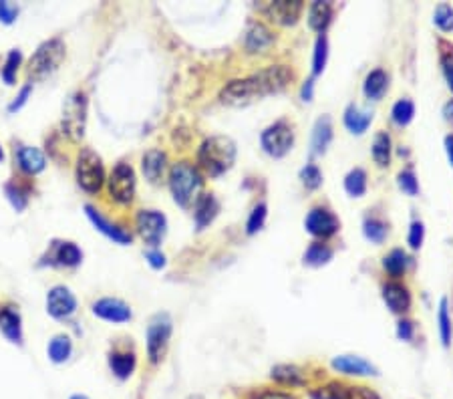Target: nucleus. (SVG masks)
I'll use <instances>...</instances> for the list:
<instances>
[{
  "mask_svg": "<svg viewBox=\"0 0 453 399\" xmlns=\"http://www.w3.org/2000/svg\"><path fill=\"white\" fill-rule=\"evenodd\" d=\"M345 190L352 198H361L367 192V174H365V170H361V168L350 170L347 178H345Z\"/></svg>",
  "mask_w": 453,
  "mask_h": 399,
  "instance_id": "nucleus-33",
  "label": "nucleus"
},
{
  "mask_svg": "<svg viewBox=\"0 0 453 399\" xmlns=\"http://www.w3.org/2000/svg\"><path fill=\"white\" fill-rule=\"evenodd\" d=\"M135 226H138V232L141 234V238L147 244L157 246L164 240V236H166L168 220L157 210H141L138 218H135Z\"/></svg>",
  "mask_w": 453,
  "mask_h": 399,
  "instance_id": "nucleus-10",
  "label": "nucleus"
},
{
  "mask_svg": "<svg viewBox=\"0 0 453 399\" xmlns=\"http://www.w3.org/2000/svg\"><path fill=\"white\" fill-rule=\"evenodd\" d=\"M313 89H314V81L313 79H309V81L302 85V91H300L302 101H313Z\"/></svg>",
  "mask_w": 453,
  "mask_h": 399,
  "instance_id": "nucleus-53",
  "label": "nucleus"
},
{
  "mask_svg": "<svg viewBox=\"0 0 453 399\" xmlns=\"http://www.w3.org/2000/svg\"><path fill=\"white\" fill-rule=\"evenodd\" d=\"M47 311L51 317L55 319H69L70 315L77 311V298L75 294L70 292L67 287L59 285V287H53L47 294Z\"/></svg>",
  "mask_w": 453,
  "mask_h": 399,
  "instance_id": "nucleus-12",
  "label": "nucleus"
},
{
  "mask_svg": "<svg viewBox=\"0 0 453 399\" xmlns=\"http://www.w3.org/2000/svg\"><path fill=\"white\" fill-rule=\"evenodd\" d=\"M274 42V33L266 25H254L246 35V51L248 53H260L268 49Z\"/></svg>",
  "mask_w": 453,
  "mask_h": 399,
  "instance_id": "nucleus-23",
  "label": "nucleus"
},
{
  "mask_svg": "<svg viewBox=\"0 0 453 399\" xmlns=\"http://www.w3.org/2000/svg\"><path fill=\"white\" fill-rule=\"evenodd\" d=\"M443 115H445V119H448V121H452L453 123V99H450V101L445 103V107H443Z\"/></svg>",
  "mask_w": 453,
  "mask_h": 399,
  "instance_id": "nucleus-55",
  "label": "nucleus"
},
{
  "mask_svg": "<svg viewBox=\"0 0 453 399\" xmlns=\"http://www.w3.org/2000/svg\"><path fill=\"white\" fill-rule=\"evenodd\" d=\"M302 8H305V4H302L300 0H274V2L264 4V6H262V12H264L270 21L288 27V25H294V23L298 21Z\"/></svg>",
  "mask_w": 453,
  "mask_h": 399,
  "instance_id": "nucleus-14",
  "label": "nucleus"
},
{
  "mask_svg": "<svg viewBox=\"0 0 453 399\" xmlns=\"http://www.w3.org/2000/svg\"><path fill=\"white\" fill-rule=\"evenodd\" d=\"M373 159L377 166L387 168L391 162V138L387 133H379L373 142Z\"/></svg>",
  "mask_w": 453,
  "mask_h": 399,
  "instance_id": "nucleus-34",
  "label": "nucleus"
},
{
  "mask_svg": "<svg viewBox=\"0 0 453 399\" xmlns=\"http://www.w3.org/2000/svg\"><path fill=\"white\" fill-rule=\"evenodd\" d=\"M413 115H415V105H413V101H409V99L397 101V103L393 105V109H391V119H393L397 125H401V127L409 125L411 119H413Z\"/></svg>",
  "mask_w": 453,
  "mask_h": 399,
  "instance_id": "nucleus-35",
  "label": "nucleus"
},
{
  "mask_svg": "<svg viewBox=\"0 0 453 399\" xmlns=\"http://www.w3.org/2000/svg\"><path fill=\"white\" fill-rule=\"evenodd\" d=\"M77 181L89 194H97L103 188V162H101V157L93 149H83L79 153V159H77Z\"/></svg>",
  "mask_w": 453,
  "mask_h": 399,
  "instance_id": "nucleus-5",
  "label": "nucleus"
},
{
  "mask_svg": "<svg viewBox=\"0 0 453 399\" xmlns=\"http://www.w3.org/2000/svg\"><path fill=\"white\" fill-rule=\"evenodd\" d=\"M371 121H373V113L357 107V105H350L345 111V127L349 129L350 133H354V136H363L369 129Z\"/></svg>",
  "mask_w": 453,
  "mask_h": 399,
  "instance_id": "nucleus-25",
  "label": "nucleus"
},
{
  "mask_svg": "<svg viewBox=\"0 0 453 399\" xmlns=\"http://www.w3.org/2000/svg\"><path fill=\"white\" fill-rule=\"evenodd\" d=\"M4 162V151H2V147H0V164Z\"/></svg>",
  "mask_w": 453,
  "mask_h": 399,
  "instance_id": "nucleus-56",
  "label": "nucleus"
},
{
  "mask_svg": "<svg viewBox=\"0 0 453 399\" xmlns=\"http://www.w3.org/2000/svg\"><path fill=\"white\" fill-rule=\"evenodd\" d=\"M70 399H89V398H85V396H73Z\"/></svg>",
  "mask_w": 453,
  "mask_h": 399,
  "instance_id": "nucleus-57",
  "label": "nucleus"
},
{
  "mask_svg": "<svg viewBox=\"0 0 453 399\" xmlns=\"http://www.w3.org/2000/svg\"><path fill=\"white\" fill-rule=\"evenodd\" d=\"M18 16V6L8 2V0H2L0 2V23L4 25H12Z\"/></svg>",
  "mask_w": 453,
  "mask_h": 399,
  "instance_id": "nucleus-47",
  "label": "nucleus"
},
{
  "mask_svg": "<svg viewBox=\"0 0 453 399\" xmlns=\"http://www.w3.org/2000/svg\"><path fill=\"white\" fill-rule=\"evenodd\" d=\"M397 337L401 341H411L413 339V323L411 321H401L397 326Z\"/></svg>",
  "mask_w": 453,
  "mask_h": 399,
  "instance_id": "nucleus-51",
  "label": "nucleus"
},
{
  "mask_svg": "<svg viewBox=\"0 0 453 399\" xmlns=\"http://www.w3.org/2000/svg\"><path fill=\"white\" fill-rule=\"evenodd\" d=\"M389 87V77L383 69H375L367 75L365 79V85H363V91H365V97L371 99V101H379L385 95Z\"/></svg>",
  "mask_w": 453,
  "mask_h": 399,
  "instance_id": "nucleus-27",
  "label": "nucleus"
},
{
  "mask_svg": "<svg viewBox=\"0 0 453 399\" xmlns=\"http://www.w3.org/2000/svg\"><path fill=\"white\" fill-rule=\"evenodd\" d=\"M4 192H6L10 204H12L16 210H25V208H27V204H29V194H27L21 185H16V183H6Z\"/></svg>",
  "mask_w": 453,
  "mask_h": 399,
  "instance_id": "nucleus-43",
  "label": "nucleus"
},
{
  "mask_svg": "<svg viewBox=\"0 0 453 399\" xmlns=\"http://www.w3.org/2000/svg\"><path fill=\"white\" fill-rule=\"evenodd\" d=\"M439 61L445 75L448 87L453 91V44L448 40H439Z\"/></svg>",
  "mask_w": 453,
  "mask_h": 399,
  "instance_id": "nucleus-38",
  "label": "nucleus"
},
{
  "mask_svg": "<svg viewBox=\"0 0 453 399\" xmlns=\"http://www.w3.org/2000/svg\"><path fill=\"white\" fill-rule=\"evenodd\" d=\"M16 159H18L21 170H23L25 174H29V176L40 174V172L44 170V166H47V159H44L42 151L36 149V147H31V145H23V147H18V151H16Z\"/></svg>",
  "mask_w": 453,
  "mask_h": 399,
  "instance_id": "nucleus-19",
  "label": "nucleus"
},
{
  "mask_svg": "<svg viewBox=\"0 0 453 399\" xmlns=\"http://www.w3.org/2000/svg\"><path fill=\"white\" fill-rule=\"evenodd\" d=\"M145 258L149 260V264H151L153 268H164V266H166V256L159 253V250H149V253L145 254Z\"/></svg>",
  "mask_w": 453,
  "mask_h": 399,
  "instance_id": "nucleus-52",
  "label": "nucleus"
},
{
  "mask_svg": "<svg viewBox=\"0 0 453 399\" xmlns=\"http://www.w3.org/2000/svg\"><path fill=\"white\" fill-rule=\"evenodd\" d=\"M333 142V123L331 119L324 115L314 123L313 129V153H324L326 147Z\"/></svg>",
  "mask_w": 453,
  "mask_h": 399,
  "instance_id": "nucleus-29",
  "label": "nucleus"
},
{
  "mask_svg": "<svg viewBox=\"0 0 453 399\" xmlns=\"http://www.w3.org/2000/svg\"><path fill=\"white\" fill-rule=\"evenodd\" d=\"M93 313L109 323H127L131 319V309L127 303H123L121 298H101L93 305Z\"/></svg>",
  "mask_w": 453,
  "mask_h": 399,
  "instance_id": "nucleus-15",
  "label": "nucleus"
},
{
  "mask_svg": "<svg viewBox=\"0 0 453 399\" xmlns=\"http://www.w3.org/2000/svg\"><path fill=\"white\" fill-rule=\"evenodd\" d=\"M383 298L393 313H405L411 307V292L401 283H387L383 287Z\"/></svg>",
  "mask_w": 453,
  "mask_h": 399,
  "instance_id": "nucleus-17",
  "label": "nucleus"
},
{
  "mask_svg": "<svg viewBox=\"0 0 453 399\" xmlns=\"http://www.w3.org/2000/svg\"><path fill=\"white\" fill-rule=\"evenodd\" d=\"M31 91H33V85H31V83H29V85H25V87L21 89V93H18V95L14 97V101H12V103L8 105V111H10V113H14V111H18V109L23 107V105H25V103L29 101V97H31Z\"/></svg>",
  "mask_w": 453,
  "mask_h": 399,
  "instance_id": "nucleus-49",
  "label": "nucleus"
},
{
  "mask_svg": "<svg viewBox=\"0 0 453 399\" xmlns=\"http://www.w3.org/2000/svg\"><path fill=\"white\" fill-rule=\"evenodd\" d=\"M331 258H333V250L326 244H322V242H314V244L309 246V250L305 253V262L311 264V266H322Z\"/></svg>",
  "mask_w": 453,
  "mask_h": 399,
  "instance_id": "nucleus-36",
  "label": "nucleus"
},
{
  "mask_svg": "<svg viewBox=\"0 0 453 399\" xmlns=\"http://www.w3.org/2000/svg\"><path fill=\"white\" fill-rule=\"evenodd\" d=\"M248 399H294L290 394H284V391H274V389H260V391H254L250 394Z\"/></svg>",
  "mask_w": 453,
  "mask_h": 399,
  "instance_id": "nucleus-50",
  "label": "nucleus"
},
{
  "mask_svg": "<svg viewBox=\"0 0 453 399\" xmlns=\"http://www.w3.org/2000/svg\"><path fill=\"white\" fill-rule=\"evenodd\" d=\"M439 335L443 347L452 345V317H450V303L448 298H441L439 303Z\"/></svg>",
  "mask_w": 453,
  "mask_h": 399,
  "instance_id": "nucleus-37",
  "label": "nucleus"
},
{
  "mask_svg": "<svg viewBox=\"0 0 453 399\" xmlns=\"http://www.w3.org/2000/svg\"><path fill=\"white\" fill-rule=\"evenodd\" d=\"M85 212H87V218L93 222V226H95L99 232H103L107 238H111V240L117 242V244H131V234L125 232L123 228H119L117 224L109 222V220H107L103 214H99L93 206H85Z\"/></svg>",
  "mask_w": 453,
  "mask_h": 399,
  "instance_id": "nucleus-16",
  "label": "nucleus"
},
{
  "mask_svg": "<svg viewBox=\"0 0 453 399\" xmlns=\"http://www.w3.org/2000/svg\"><path fill=\"white\" fill-rule=\"evenodd\" d=\"M63 59H65V42L61 38H51L42 42L29 61V77L35 81L49 77L51 73L59 69Z\"/></svg>",
  "mask_w": 453,
  "mask_h": 399,
  "instance_id": "nucleus-4",
  "label": "nucleus"
},
{
  "mask_svg": "<svg viewBox=\"0 0 453 399\" xmlns=\"http://www.w3.org/2000/svg\"><path fill=\"white\" fill-rule=\"evenodd\" d=\"M109 196L117 204H131L135 196V172L129 164H117L107 180Z\"/></svg>",
  "mask_w": 453,
  "mask_h": 399,
  "instance_id": "nucleus-8",
  "label": "nucleus"
},
{
  "mask_svg": "<svg viewBox=\"0 0 453 399\" xmlns=\"http://www.w3.org/2000/svg\"><path fill=\"white\" fill-rule=\"evenodd\" d=\"M234 162H236V144L226 136L208 138L198 149V164L211 178L226 174L234 166Z\"/></svg>",
  "mask_w": 453,
  "mask_h": 399,
  "instance_id": "nucleus-2",
  "label": "nucleus"
},
{
  "mask_svg": "<svg viewBox=\"0 0 453 399\" xmlns=\"http://www.w3.org/2000/svg\"><path fill=\"white\" fill-rule=\"evenodd\" d=\"M407 266H409V256L403 253L401 248L391 250V253L383 258V268L391 276H395V279H399L401 274H405Z\"/></svg>",
  "mask_w": 453,
  "mask_h": 399,
  "instance_id": "nucleus-32",
  "label": "nucleus"
},
{
  "mask_svg": "<svg viewBox=\"0 0 453 399\" xmlns=\"http://www.w3.org/2000/svg\"><path fill=\"white\" fill-rule=\"evenodd\" d=\"M266 204H258L254 210H252V214L248 218V222H246V232L252 236V234H256L258 230H262V226H264V222H266Z\"/></svg>",
  "mask_w": 453,
  "mask_h": 399,
  "instance_id": "nucleus-44",
  "label": "nucleus"
},
{
  "mask_svg": "<svg viewBox=\"0 0 453 399\" xmlns=\"http://www.w3.org/2000/svg\"><path fill=\"white\" fill-rule=\"evenodd\" d=\"M204 185L202 180V174L196 166H192L190 162H179L175 164L170 172V190H172V196L174 200L187 208L196 198H200V190Z\"/></svg>",
  "mask_w": 453,
  "mask_h": 399,
  "instance_id": "nucleus-3",
  "label": "nucleus"
},
{
  "mask_svg": "<svg viewBox=\"0 0 453 399\" xmlns=\"http://www.w3.org/2000/svg\"><path fill=\"white\" fill-rule=\"evenodd\" d=\"M423 238H425V228H423V224L421 222H413L411 224V228H409V246L413 248V250H417L421 248V244H423Z\"/></svg>",
  "mask_w": 453,
  "mask_h": 399,
  "instance_id": "nucleus-48",
  "label": "nucleus"
},
{
  "mask_svg": "<svg viewBox=\"0 0 453 399\" xmlns=\"http://www.w3.org/2000/svg\"><path fill=\"white\" fill-rule=\"evenodd\" d=\"M49 359L53 363H65L73 353V343L70 337L67 335H57L53 337V341L49 343Z\"/></svg>",
  "mask_w": 453,
  "mask_h": 399,
  "instance_id": "nucleus-31",
  "label": "nucleus"
},
{
  "mask_svg": "<svg viewBox=\"0 0 453 399\" xmlns=\"http://www.w3.org/2000/svg\"><path fill=\"white\" fill-rule=\"evenodd\" d=\"M397 181H399V188L409 194V196H417L419 194V181L415 178V174L411 170H405L397 176Z\"/></svg>",
  "mask_w": 453,
  "mask_h": 399,
  "instance_id": "nucleus-46",
  "label": "nucleus"
},
{
  "mask_svg": "<svg viewBox=\"0 0 453 399\" xmlns=\"http://www.w3.org/2000/svg\"><path fill=\"white\" fill-rule=\"evenodd\" d=\"M141 170H143V176L151 183L159 181L166 170V153L159 149H149L141 159Z\"/></svg>",
  "mask_w": 453,
  "mask_h": 399,
  "instance_id": "nucleus-22",
  "label": "nucleus"
},
{
  "mask_svg": "<svg viewBox=\"0 0 453 399\" xmlns=\"http://www.w3.org/2000/svg\"><path fill=\"white\" fill-rule=\"evenodd\" d=\"M331 21H333V6H331V2L318 0V2L311 4V8H309V25H311L313 31L324 33L328 29Z\"/></svg>",
  "mask_w": 453,
  "mask_h": 399,
  "instance_id": "nucleus-24",
  "label": "nucleus"
},
{
  "mask_svg": "<svg viewBox=\"0 0 453 399\" xmlns=\"http://www.w3.org/2000/svg\"><path fill=\"white\" fill-rule=\"evenodd\" d=\"M363 232H365L367 240H371L375 244H381L387 238V224L381 222L379 218H367L365 224H363Z\"/></svg>",
  "mask_w": 453,
  "mask_h": 399,
  "instance_id": "nucleus-39",
  "label": "nucleus"
},
{
  "mask_svg": "<svg viewBox=\"0 0 453 399\" xmlns=\"http://www.w3.org/2000/svg\"><path fill=\"white\" fill-rule=\"evenodd\" d=\"M172 337V321L168 315H155L147 326V357L151 363H159L166 355Z\"/></svg>",
  "mask_w": 453,
  "mask_h": 399,
  "instance_id": "nucleus-7",
  "label": "nucleus"
},
{
  "mask_svg": "<svg viewBox=\"0 0 453 399\" xmlns=\"http://www.w3.org/2000/svg\"><path fill=\"white\" fill-rule=\"evenodd\" d=\"M21 63H23V53H21L18 49L10 51L8 57H6V61H4V67H2V71H0V75H2V79H4L6 85H12V83H14L16 71H18Z\"/></svg>",
  "mask_w": 453,
  "mask_h": 399,
  "instance_id": "nucleus-40",
  "label": "nucleus"
},
{
  "mask_svg": "<svg viewBox=\"0 0 453 399\" xmlns=\"http://www.w3.org/2000/svg\"><path fill=\"white\" fill-rule=\"evenodd\" d=\"M311 396L313 399H381L369 387H354V385L339 383V381L316 387Z\"/></svg>",
  "mask_w": 453,
  "mask_h": 399,
  "instance_id": "nucleus-11",
  "label": "nucleus"
},
{
  "mask_svg": "<svg viewBox=\"0 0 453 399\" xmlns=\"http://www.w3.org/2000/svg\"><path fill=\"white\" fill-rule=\"evenodd\" d=\"M85 125H87V95L77 91L67 99L63 109V133L73 142H79L85 136Z\"/></svg>",
  "mask_w": 453,
  "mask_h": 399,
  "instance_id": "nucleus-6",
  "label": "nucleus"
},
{
  "mask_svg": "<svg viewBox=\"0 0 453 399\" xmlns=\"http://www.w3.org/2000/svg\"><path fill=\"white\" fill-rule=\"evenodd\" d=\"M135 365L138 359L133 353H121V351H115L109 355V367L111 371L119 377V379H127L133 371H135Z\"/></svg>",
  "mask_w": 453,
  "mask_h": 399,
  "instance_id": "nucleus-30",
  "label": "nucleus"
},
{
  "mask_svg": "<svg viewBox=\"0 0 453 399\" xmlns=\"http://www.w3.org/2000/svg\"><path fill=\"white\" fill-rule=\"evenodd\" d=\"M218 212H220V204H218L213 194L200 196L198 202H196V212H194L198 230H204L206 226H209L213 222V218L218 216Z\"/></svg>",
  "mask_w": 453,
  "mask_h": 399,
  "instance_id": "nucleus-21",
  "label": "nucleus"
},
{
  "mask_svg": "<svg viewBox=\"0 0 453 399\" xmlns=\"http://www.w3.org/2000/svg\"><path fill=\"white\" fill-rule=\"evenodd\" d=\"M270 377L282 383V385H290V387H300L307 383V375L302 373V369H298L296 365H276L270 373Z\"/></svg>",
  "mask_w": 453,
  "mask_h": 399,
  "instance_id": "nucleus-26",
  "label": "nucleus"
},
{
  "mask_svg": "<svg viewBox=\"0 0 453 399\" xmlns=\"http://www.w3.org/2000/svg\"><path fill=\"white\" fill-rule=\"evenodd\" d=\"M300 180H302V183H305L309 190H316V188L322 183V174H320V170H318L314 164H309V166H305V168L300 170Z\"/></svg>",
  "mask_w": 453,
  "mask_h": 399,
  "instance_id": "nucleus-45",
  "label": "nucleus"
},
{
  "mask_svg": "<svg viewBox=\"0 0 453 399\" xmlns=\"http://www.w3.org/2000/svg\"><path fill=\"white\" fill-rule=\"evenodd\" d=\"M445 151H448V157H450V164L453 166V133L445 138Z\"/></svg>",
  "mask_w": 453,
  "mask_h": 399,
  "instance_id": "nucleus-54",
  "label": "nucleus"
},
{
  "mask_svg": "<svg viewBox=\"0 0 453 399\" xmlns=\"http://www.w3.org/2000/svg\"><path fill=\"white\" fill-rule=\"evenodd\" d=\"M262 147L272 157H284L294 145V131L286 121H276L266 127L260 136Z\"/></svg>",
  "mask_w": 453,
  "mask_h": 399,
  "instance_id": "nucleus-9",
  "label": "nucleus"
},
{
  "mask_svg": "<svg viewBox=\"0 0 453 399\" xmlns=\"http://www.w3.org/2000/svg\"><path fill=\"white\" fill-rule=\"evenodd\" d=\"M433 21L435 25L443 31V33H452L453 31V6L452 4H439L435 8V14H433Z\"/></svg>",
  "mask_w": 453,
  "mask_h": 399,
  "instance_id": "nucleus-42",
  "label": "nucleus"
},
{
  "mask_svg": "<svg viewBox=\"0 0 453 399\" xmlns=\"http://www.w3.org/2000/svg\"><path fill=\"white\" fill-rule=\"evenodd\" d=\"M333 367L345 375H357V377H363V375H377V369L371 365L369 361L361 359V357H352V355H341V357H335L333 359Z\"/></svg>",
  "mask_w": 453,
  "mask_h": 399,
  "instance_id": "nucleus-20",
  "label": "nucleus"
},
{
  "mask_svg": "<svg viewBox=\"0 0 453 399\" xmlns=\"http://www.w3.org/2000/svg\"><path fill=\"white\" fill-rule=\"evenodd\" d=\"M292 77H294L292 71L284 65L266 67L254 75H248L244 79L230 81L220 91V99L228 105H248L266 95L280 93L282 89L288 87Z\"/></svg>",
  "mask_w": 453,
  "mask_h": 399,
  "instance_id": "nucleus-1",
  "label": "nucleus"
},
{
  "mask_svg": "<svg viewBox=\"0 0 453 399\" xmlns=\"http://www.w3.org/2000/svg\"><path fill=\"white\" fill-rule=\"evenodd\" d=\"M83 260V253L79 250V246L75 242H57L55 244V253H53V262L59 266H77Z\"/></svg>",
  "mask_w": 453,
  "mask_h": 399,
  "instance_id": "nucleus-28",
  "label": "nucleus"
},
{
  "mask_svg": "<svg viewBox=\"0 0 453 399\" xmlns=\"http://www.w3.org/2000/svg\"><path fill=\"white\" fill-rule=\"evenodd\" d=\"M326 59H328V40L326 36L320 35L316 38V44H314V57H313V73L314 75H320L326 67Z\"/></svg>",
  "mask_w": 453,
  "mask_h": 399,
  "instance_id": "nucleus-41",
  "label": "nucleus"
},
{
  "mask_svg": "<svg viewBox=\"0 0 453 399\" xmlns=\"http://www.w3.org/2000/svg\"><path fill=\"white\" fill-rule=\"evenodd\" d=\"M0 331L10 343H23V321L18 311H14L12 307L0 309Z\"/></svg>",
  "mask_w": 453,
  "mask_h": 399,
  "instance_id": "nucleus-18",
  "label": "nucleus"
},
{
  "mask_svg": "<svg viewBox=\"0 0 453 399\" xmlns=\"http://www.w3.org/2000/svg\"><path fill=\"white\" fill-rule=\"evenodd\" d=\"M305 226L316 238H328V236H335L339 232L341 222L326 208H313L309 212L307 220H305Z\"/></svg>",
  "mask_w": 453,
  "mask_h": 399,
  "instance_id": "nucleus-13",
  "label": "nucleus"
}]
</instances>
